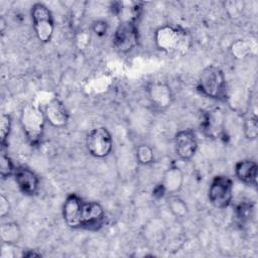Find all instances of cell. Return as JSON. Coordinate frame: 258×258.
<instances>
[{"label": "cell", "mask_w": 258, "mask_h": 258, "mask_svg": "<svg viewBox=\"0 0 258 258\" xmlns=\"http://www.w3.org/2000/svg\"><path fill=\"white\" fill-rule=\"evenodd\" d=\"M45 121L44 113L35 105L27 104L22 108L20 123L25 137L31 146H36L41 141Z\"/></svg>", "instance_id": "3957f363"}, {"label": "cell", "mask_w": 258, "mask_h": 258, "mask_svg": "<svg viewBox=\"0 0 258 258\" xmlns=\"http://www.w3.org/2000/svg\"><path fill=\"white\" fill-rule=\"evenodd\" d=\"M183 173L177 166H170L167 168L160 181L166 195H175L182 186Z\"/></svg>", "instance_id": "2e32d148"}, {"label": "cell", "mask_w": 258, "mask_h": 258, "mask_svg": "<svg viewBox=\"0 0 258 258\" xmlns=\"http://www.w3.org/2000/svg\"><path fill=\"white\" fill-rule=\"evenodd\" d=\"M86 146L89 153L96 158H104L108 156L113 149L111 133L103 126L92 129L87 135Z\"/></svg>", "instance_id": "8992f818"}, {"label": "cell", "mask_w": 258, "mask_h": 258, "mask_svg": "<svg viewBox=\"0 0 258 258\" xmlns=\"http://www.w3.org/2000/svg\"><path fill=\"white\" fill-rule=\"evenodd\" d=\"M31 19L38 40L43 43L50 41L54 31V21L50 10L42 3H34L31 7Z\"/></svg>", "instance_id": "277c9868"}, {"label": "cell", "mask_w": 258, "mask_h": 258, "mask_svg": "<svg viewBox=\"0 0 258 258\" xmlns=\"http://www.w3.org/2000/svg\"><path fill=\"white\" fill-rule=\"evenodd\" d=\"M44 116L46 121L55 128L64 127L69 121V113L64 105L58 99H51L44 108Z\"/></svg>", "instance_id": "5bb4252c"}, {"label": "cell", "mask_w": 258, "mask_h": 258, "mask_svg": "<svg viewBox=\"0 0 258 258\" xmlns=\"http://www.w3.org/2000/svg\"><path fill=\"white\" fill-rule=\"evenodd\" d=\"M203 133L212 139H220L225 134V115L219 108L209 109L204 112L201 121Z\"/></svg>", "instance_id": "ba28073f"}, {"label": "cell", "mask_w": 258, "mask_h": 258, "mask_svg": "<svg viewBox=\"0 0 258 258\" xmlns=\"http://www.w3.org/2000/svg\"><path fill=\"white\" fill-rule=\"evenodd\" d=\"M84 200L76 194L67 197L62 206V217L66 224L74 229H81V210Z\"/></svg>", "instance_id": "7c38bea8"}, {"label": "cell", "mask_w": 258, "mask_h": 258, "mask_svg": "<svg viewBox=\"0 0 258 258\" xmlns=\"http://www.w3.org/2000/svg\"><path fill=\"white\" fill-rule=\"evenodd\" d=\"M244 133L246 138L254 140L258 136V121L256 116H250L245 119Z\"/></svg>", "instance_id": "603a6c76"}, {"label": "cell", "mask_w": 258, "mask_h": 258, "mask_svg": "<svg viewBox=\"0 0 258 258\" xmlns=\"http://www.w3.org/2000/svg\"><path fill=\"white\" fill-rule=\"evenodd\" d=\"M230 49H231L232 54L237 58L246 57L250 53V50H251L249 43L242 39H239V40H236L235 42H233Z\"/></svg>", "instance_id": "cb8c5ba5"}, {"label": "cell", "mask_w": 258, "mask_h": 258, "mask_svg": "<svg viewBox=\"0 0 258 258\" xmlns=\"http://www.w3.org/2000/svg\"><path fill=\"white\" fill-rule=\"evenodd\" d=\"M147 92L150 104L159 111L166 110L173 102V93L166 83L153 82L149 85Z\"/></svg>", "instance_id": "8fae6325"}, {"label": "cell", "mask_w": 258, "mask_h": 258, "mask_svg": "<svg viewBox=\"0 0 258 258\" xmlns=\"http://www.w3.org/2000/svg\"><path fill=\"white\" fill-rule=\"evenodd\" d=\"M0 152V175L5 179L10 175H13L16 167L7 153V146H1Z\"/></svg>", "instance_id": "d6986e66"}, {"label": "cell", "mask_w": 258, "mask_h": 258, "mask_svg": "<svg viewBox=\"0 0 258 258\" xmlns=\"http://www.w3.org/2000/svg\"><path fill=\"white\" fill-rule=\"evenodd\" d=\"M105 223V211L97 202L83 203L81 210V229L97 231Z\"/></svg>", "instance_id": "9c48e42d"}, {"label": "cell", "mask_w": 258, "mask_h": 258, "mask_svg": "<svg viewBox=\"0 0 258 258\" xmlns=\"http://www.w3.org/2000/svg\"><path fill=\"white\" fill-rule=\"evenodd\" d=\"M12 128V119L8 114H2L0 122V143L1 146H7V139Z\"/></svg>", "instance_id": "44dd1931"}, {"label": "cell", "mask_w": 258, "mask_h": 258, "mask_svg": "<svg viewBox=\"0 0 258 258\" xmlns=\"http://www.w3.org/2000/svg\"><path fill=\"white\" fill-rule=\"evenodd\" d=\"M10 212V203L9 200L1 194L0 196V216L1 218H5Z\"/></svg>", "instance_id": "484cf974"}, {"label": "cell", "mask_w": 258, "mask_h": 258, "mask_svg": "<svg viewBox=\"0 0 258 258\" xmlns=\"http://www.w3.org/2000/svg\"><path fill=\"white\" fill-rule=\"evenodd\" d=\"M0 238L3 244L15 245L21 238V230L17 223L6 222L0 227Z\"/></svg>", "instance_id": "e0dca14e"}, {"label": "cell", "mask_w": 258, "mask_h": 258, "mask_svg": "<svg viewBox=\"0 0 258 258\" xmlns=\"http://www.w3.org/2000/svg\"><path fill=\"white\" fill-rule=\"evenodd\" d=\"M13 176L18 188L22 194L32 196L37 191L39 178L31 169L25 166H17L14 170Z\"/></svg>", "instance_id": "4fadbf2b"}, {"label": "cell", "mask_w": 258, "mask_h": 258, "mask_svg": "<svg viewBox=\"0 0 258 258\" xmlns=\"http://www.w3.org/2000/svg\"><path fill=\"white\" fill-rule=\"evenodd\" d=\"M21 256L22 257H40L41 254L37 253V252H34V251H31V250H27V251H24L21 254Z\"/></svg>", "instance_id": "83f0119b"}, {"label": "cell", "mask_w": 258, "mask_h": 258, "mask_svg": "<svg viewBox=\"0 0 258 258\" xmlns=\"http://www.w3.org/2000/svg\"><path fill=\"white\" fill-rule=\"evenodd\" d=\"M197 88L207 98L225 101L227 99V83L224 72L216 66L206 67L200 74Z\"/></svg>", "instance_id": "7a4b0ae2"}, {"label": "cell", "mask_w": 258, "mask_h": 258, "mask_svg": "<svg viewBox=\"0 0 258 258\" xmlns=\"http://www.w3.org/2000/svg\"><path fill=\"white\" fill-rule=\"evenodd\" d=\"M164 195H166L163 186L161 185V183L159 182L154 188H153V196L156 198H162Z\"/></svg>", "instance_id": "4316f807"}, {"label": "cell", "mask_w": 258, "mask_h": 258, "mask_svg": "<svg viewBox=\"0 0 258 258\" xmlns=\"http://www.w3.org/2000/svg\"><path fill=\"white\" fill-rule=\"evenodd\" d=\"M167 206L171 214L177 219H183L187 216L188 208L185 202L175 195H169L167 200Z\"/></svg>", "instance_id": "ac0fdd59"}, {"label": "cell", "mask_w": 258, "mask_h": 258, "mask_svg": "<svg viewBox=\"0 0 258 258\" xmlns=\"http://www.w3.org/2000/svg\"><path fill=\"white\" fill-rule=\"evenodd\" d=\"M208 197L210 203L217 209H226L233 199V181L229 176L216 175L210 183Z\"/></svg>", "instance_id": "5b68a950"}, {"label": "cell", "mask_w": 258, "mask_h": 258, "mask_svg": "<svg viewBox=\"0 0 258 258\" xmlns=\"http://www.w3.org/2000/svg\"><path fill=\"white\" fill-rule=\"evenodd\" d=\"M92 29L98 36H104L108 31V23L105 20H97L93 22Z\"/></svg>", "instance_id": "d4e9b609"}, {"label": "cell", "mask_w": 258, "mask_h": 258, "mask_svg": "<svg viewBox=\"0 0 258 258\" xmlns=\"http://www.w3.org/2000/svg\"><path fill=\"white\" fill-rule=\"evenodd\" d=\"M257 171L258 166L255 161L250 159H243L236 163L235 174L239 180L246 184L257 185Z\"/></svg>", "instance_id": "9a60e30c"}, {"label": "cell", "mask_w": 258, "mask_h": 258, "mask_svg": "<svg viewBox=\"0 0 258 258\" xmlns=\"http://www.w3.org/2000/svg\"><path fill=\"white\" fill-rule=\"evenodd\" d=\"M253 213L254 208L251 203H242L236 209V216L241 224L249 222L253 217Z\"/></svg>", "instance_id": "7402d4cb"}, {"label": "cell", "mask_w": 258, "mask_h": 258, "mask_svg": "<svg viewBox=\"0 0 258 258\" xmlns=\"http://www.w3.org/2000/svg\"><path fill=\"white\" fill-rule=\"evenodd\" d=\"M174 148L176 155L182 160H189L198 149V138L192 129L178 131L174 137Z\"/></svg>", "instance_id": "30bf717a"}, {"label": "cell", "mask_w": 258, "mask_h": 258, "mask_svg": "<svg viewBox=\"0 0 258 258\" xmlns=\"http://www.w3.org/2000/svg\"><path fill=\"white\" fill-rule=\"evenodd\" d=\"M136 159L142 165H148L154 160V152L148 144H139L136 148Z\"/></svg>", "instance_id": "ffe728a7"}, {"label": "cell", "mask_w": 258, "mask_h": 258, "mask_svg": "<svg viewBox=\"0 0 258 258\" xmlns=\"http://www.w3.org/2000/svg\"><path fill=\"white\" fill-rule=\"evenodd\" d=\"M139 40V31L136 21H120L113 35V44L120 52L132 50Z\"/></svg>", "instance_id": "52a82bcc"}, {"label": "cell", "mask_w": 258, "mask_h": 258, "mask_svg": "<svg viewBox=\"0 0 258 258\" xmlns=\"http://www.w3.org/2000/svg\"><path fill=\"white\" fill-rule=\"evenodd\" d=\"M154 40L156 46L168 54H183L190 45L189 35L184 29L169 25L157 28Z\"/></svg>", "instance_id": "6da1fadb"}]
</instances>
